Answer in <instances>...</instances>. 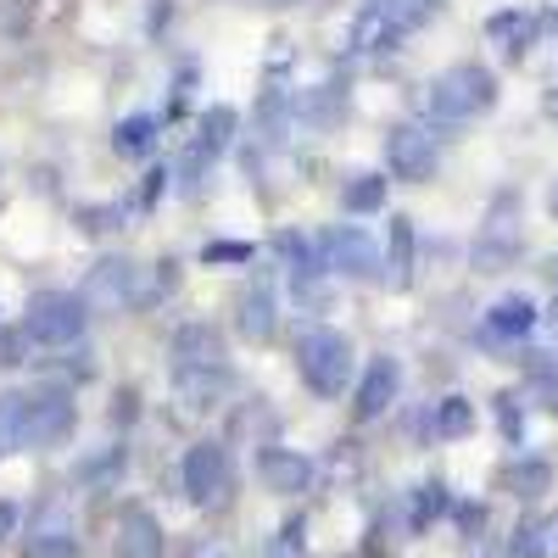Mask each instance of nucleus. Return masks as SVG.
<instances>
[{
	"instance_id": "obj_24",
	"label": "nucleus",
	"mask_w": 558,
	"mask_h": 558,
	"mask_svg": "<svg viewBox=\"0 0 558 558\" xmlns=\"http://www.w3.org/2000/svg\"><path fill=\"white\" fill-rule=\"evenodd\" d=\"M452 508V497H447V486L441 481H425V486H413L408 492V531H430L441 514Z\"/></svg>"
},
{
	"instance_id": "obj_10",
	"label": "nucleus",
	"mask_w": 558,
	"mask_h": 558,
	"mask_svg": "<svg viewBox=\"0 0 558 558\" xmlns=\"http://www.w3.org/2000/svg\"><path fill=\"white\" fill-rule=\"evenodd\" d=\"M78 553V525L68 514V502L51 497V502H39V514L23 536V558H73Z\"/></svg>"
},
{
	"instance_id": "obj_35",
	"label": "nucleus",
	"mask_w": 558,
	"mask_h": 558,
	"mask_svg": "<svg viewBox=\"0 0 558 558\" xmlns=\"http://www.w3.org/2000/svg\"><path fill=\"white\" fill-rule=\"evenodd\" d=\"M17 525H23V514H17V502H0V547H7V542L17 536Z\"/></svg>"
},
{
	"instance_id": "obj_17",
	"label": "nucleus",
	"mask_w": 558,
	"mask_h": 558,
	"mask_svg": "<svg viewBox=\"0 0 558 558\" xmlns=\"http://www.w3.org/2000/svg\"><path fill=\"white\" fill-rule=\"evenodd\" d=\"M112 558H162V525L151 508H123Z\"/></svg>"
},
{
	"instance_id": "obj_26",
	"label": "nucleus",
	"mask_w": 558,
	"mask_h": 558,
	"mask_svg": "<svg viewBox=\"0 0 558 558\" xmlns=\"http://www.w3.org/2000/svg\"><path fill=\"white\" fill-rule=\"evenodd\" d=\"M341 207L347 213H380L386 207V173H352L341 184Z\"/></svg>"
},
{
	"instance_id": "obj_40",
	"label": "nucleus",
	"mask_w": 558,
	"mask_h": 558,
	"mask_svg": "<svg viewBox=\"0 0 558 558\" xmlns=\"http://www.w3.org/2000/svg\"><path fill=\"white\" fill-rule=\"evenodd\" d=\"M547 112H553V118H558V84H553V96H547Z\"/></svg>"
},
{
	"instance_id": "obj_37",
	"label": "nucleus",
	"mask_w": 558,
	"mask_h": 558,
	"mask_svg": "<svg viewBox=\"0 0 558 558\" xmlns=\"http://www.w3.org/2000/svg\"><path fill=\"white\" fill-rule=\"evenodd\" d=\"M458 525H463V531H475V525H486V508H475V502H463V508H458Z\"/></svg>"
},
{
	"instance_id": "obj_41",
	"label": "nucleus",
	"mask_w": 558,
	"mask_h": 558,
	"mask_svg": "<svg viewBox=\"0 0 558 558\" xmlns=\"http://www.w3.org/2000/svg\"><path fill=\"white\" fill-rule=\"evenodd\" d=\"M547 279H553V286H558V257H553V263H547Z\"/></svg>"
},
{
	"instance_id": "obj_33",
	"label": "nucleus",
	"mask_w": 558,
	"mask_h": 558,
	"mask_svg": "<svg viewBox=\"0 0 558 558\" xmlns=\"http://www.w3.org/2000/svg\"><path fill=\"white\" fill-rule=\"evenodd\" d=\"M23 341H28L23 330H12V336L0 330V368H17V363H23V357H17V352H23Z\"/></svg>"
},
{
	"instance_id": "obj_13",
	"label": "nucleus",
	"mask_w": 558,
	"mask_h": 558,
	"mask_svg": "<svg viewBox=\"0 0 558 558\" xmlns=\"http://www.w3.org/2000/svg\"><path fill=\"white\" fill-rule=\"evenodd\" d=\"M257 481L274 497H302L313 486V458L307 452H291V447H263L257 452Z\"/></svg>"
},
{
	"instance_id": "obj_16",
	"label": "nucleus",
	"mask_w": 558,
	"mask_h": 558,
	"mask_svg": "<svg viewBox=\"0 0 558 558\" xmlns=\"http://www.w3.org/2000/svg\"><path fill=\"white\" fill-rule=\"evenodd\" d=\"M235 129H241V112L235 107H207L202 118H196V134H191V157H202V162H218L229 146H235Z\"/></svg>"
},
{
	"instance_id": "obj_15",
	"label": "nucleus",
	"mask_w": 558,
	"mask_h": 558,
	"mask_svg": "<svg viewBox=\"0 0 558 558\" xmlns=\"http://www.w3.org/2000/svg\"><path fill=\"white\" fill-rule=\"evenodd\" d=\"M536 34H542V17H536V12H520V7L486 17V39L502 51V62H525V51L536 45Z\"/></svg>"
},
{
	"instance_id": "obj_38",
	"label": "nucleus",
	"mask_w": 558,
	"mask_h": 558,
	"mask_svg": "<svg viewBox=\"0 0 558 558\" xmlns=\"http://www.w3.org/2000/svg\"><path fill=\"white\" fill-rule=\"evenodd\" d=\"M542 330H547V336H553V347H558V296H553V307L542 313Z\"/></svg>"
},
{
	"instance_id": "obj_39",
	"label": "nucleus",
	"mask_w": 558,
	"mask_h": 558,
	"mask_svg": "<svg viewBox=\"0 0 558 558\" xmlns=\"http://www.w3.org/2000/svg\"><path fill=\"white\" fill-rule=\"evenodd\" d=\"M547 213H553V223H558V179L547 184Z\"/></svg>"
},
{
	"instance_id": "obj_32",
	"label": "nucleus",
	"mask_w": 558,
	"mask_h": 558,
	"mask_svg": "<svg viewBox=\"0 0 558 558\" xmlns=\"http://www.w3.org/2000/svg\"><path fill=\"white\" fill-rule=\"evenodd\" d=\"M497 425H502V436L520 447V436H525V425H520V397H497Z\"/></svg>"
},
{
	"instance_id": "obj_23",
	"label": "nucleus",
	"mask_w": 558,
	"mask_h": 558,
	"mask_svg": "<svg viewBox=\"0 0 558 558\" xmlns=\"http://www.w3.org/2000/svg\"><path fill=\"white\" fill-rule=\"evenodd\" d=\"M112 151H118V157H129V162L151 157V151H157V118H151V112L123 118V123L112 129Z\"/></svg>"
},
{
	"instance_id": "obj_27",
	"label": "nucleus",
	"mask_w": 558,
	"mask_h": 558,
	"mask_svg": "<svg viewBox=\"0 0 558 558\" xmlns=\"http://www.w3.org/2000/svg\"><path fill=\"white\" fill-rule=\"evenodd\" d=\"M430 430L441 436V441H463L475 430V408H470V397H441L436 402V418H430Z\"/></svg>"
},
{
	"instance_id": "obj_12",
	"label": "nucleus",
	"mask_w": 558,
	"mask_h": 558,
	"mask_svg": "<svg viewBox=\"0 0 558 558\" xmlns=\"http://www.w3.org/2000/svg\"><path fill=\"white\" fill-rule=\"evenodd\" d=\"M397 391H402V363H397V357H368L363 380H357V391H352V418H357V425L380 418V413L397 402Z\"/></svg>"
},
{
	"instance_id": "obj_11",
	"label": "nucleus",
	"mask_w": 558,
	"mask_h": 558,
	"mask_svg": "<svg viewBox=\"0 0 558 558\" xmlns=\"http://www.w3.org/2000/svg\"><path fill=\"white\" fill-rule=\"evenodd\" d=\"M386 168H391L397 179H408V184L430 179V173H436V134H430L425 123H397V129L386 134Z\"/></svg>"
},
{
	"instance_id": "obj_42",
	"label": "nucleus",
	"mask_w": 558,
	"mask_h": 558,
	"mask_svg": "<svg viewBox=\"0 0 558 558\" xmlns=\"http://www.w3.org/2000/svg\"><path fill=\"white\" fill-rule=\"evenodd\" d=\"M263 7H291V0H263Z\"/></svg>"
},
{
	"instance_id": "obj_1",
	"label": "nucleus",
	"mask_w": 558,
	"mask_h": 558,
	"mask_svg": "<svg viewBox=\"0 0 558 558\" xmlns=\"http://www.w3.org/2000/svg\"><path fill=\"white\" fill-rule=\"evenodd\" d=\"M73 430V391L62 380L0 397V452L17 447H57Z\"/></svg>"
},
{
	"instance_id": "obj_8",
	"label": "nucleus",
	"mask_w": 558,
	"mask_h": 558,
	"mask_svg": "<svg viewBox=\"0 0 558 558\" xmlns=\"http://www.w3.org/2000/svg\"><path fill=\"white\" fill-rule=\"evenodd\" d=\"M168 368H173V386L179 380H202V375H229V347L213 324H179L173 347H168Z\"/></svg>"
},
{
	"instance_id": "obj_20",
	"label": "nucleus",
	"mask_w": 558,
	"mask_h": 558,
	"mask_svg": "<svg viewBox=\"0 0 558 558\" xmlns=\"http://www.w3.org/2000/svg\"><path fill=\"white\" fill-rule=\"evenodd\" d=\"M123 470H129V447H123V441H107V447L84 452V458L73 463V486H84V492H101V486L123 481Z\"/></svg>"
},
{
	"instance_id": "obj_21",
	"label": "nucleus",
	"mask_w": 558,
	"mask_h": 558,
	"mask_svg": "<svg viewBox=\"0 0 558 558\" xmlns=\"http://www.w3.org/2000/svg\"><path fill=\"white\" fill-rule=\"evenodd\" d=\"M402 45V34L375 12V7H363L357 17H352V28H347V51L352 57H386V51H397Z\"/></svg>"
},
{
	"instance_id": "obj_28",
	"label": "nucleus",
	"mask_w": 558,
	"mask_h": 558,
	"mask_svg": "<svg viewBox=\"0 0 558 558\" xmlns=\"http://www.w3.org/2000/svg\"><path fill=\"white\" fill-rule=\"evenodd\" d=\"M558 547V520H525L520 531H514V542H508V558H547Z\"/></svg>"
},
{
	"instance_id": "obj_29",
	"label": "nucleus",
	"mask_w": 558,
	"mask_h": 558,
	"mask_svg": "<svg viewBox=\"0 0 558 558\" xmlns=\"http://www.w3.org/2000/svg\"><path fill=\"white\" fill-rule=\"evenodd\" d=\"M129 207L123 202H107V207H78V229L84 235H107V229H123Z\"/></svg>"
},
{
	"instance_id": "obj_22",
	"label": "nucleus",
	"mask_w": 558,
	"mask_h": 558,
	"mask_svg": "<svg viewBox=\"0 0 558 558\" xmlns=\"http://www.w3.org/2000/svg\"><path fill=\"white\" fill-rule=\"evenodd\" d=\"M547 486H553V463H547V458H514V463L502 470V492L520 497V502L542 497Z\"/></svg>"
},
{
	"instance_id": "obj_36",
	"label": "nucleus",
	"mask_w": 558,
	"mask_h": 558,
	"mask_svg": "<svg viewBox=\"0 0 558 558\" xmlns=\"http://www.w3.org/2000/svg\"><path fill=\"white\" fill-rule=\"evenodd\" d=\"M134 413H140V397H134V391H118V408H112V425H134Z\"/></svg>"
},
{
	"instance_id": "obj_4",
	"label": "nucleus",
	"mask_w": 558,
	"mask_h": 558,
	"mask_svg": "<svg viewBox=\"0 0 558 558\" xmlns=\"http://www.w3.org/2000/svg\"><path fill=\"white\" fill-rule=\"evenodd\" d=\"M84 324H89V307L78 291H39L23 313V336L34 347H51V352H68L84 341Z\"/></svg>"
},
{
	"instance_id": "obj_19",
	"label": "nucleus",
	"mask_w": 558,
	"mask_h": 558,
	"mask_svg": "<svg viewBox=\"0 0 558 558\" xmlns=\"http://www.w3.org/2000/svg\"><path fill=\"white\" fill-rule=\"evenodd\" d=\"M536 324H542V307H536L531 296H502V302H492V313H486V336H492V341H525Z\"/></svg>"
},
{
	"instance_id": "obj_9",
	"label": "nucleus",
	"mask_w": 558,
	"mask_h": 558,
	"mask_svg": "<svg viewBox=\"0 0 558 558\" xmlns=\"http://www.w3.org/2000/svg\"><path fill=\"white\" fill-rule=\"evenodd\" d=\"M318 252H324V263H330V274H341V279H357V286H375V279H386L380 241L368 235V229H357V223L330 229V235L318 241Z\"/></svg>"
},
{
	"instance_id": "obj_6",
	"label": "nucleus",
	"mask_w": 558,
	"mask_h": 558,
	"mask_svg": "<svg viewBox=\"0 0 558 558\" xmlns=\"http://www.w3.org/2000/svg\"><path fill=\"white\" fill-rule=\"evenodd\" d=\"M525 246V229H520V191H497L486 218H481V235H475V268L481 274H502L514 268Z\"/></svg>"
},
{
	"instance_id": "obj_7",
	"label": "nucleus",
	"mask_w": 558,
	"mask_h": 558,
	"mask_svg": "<svg viewBox=\"0 0 558 558\" xmlns=\"http://www.w3.org/2000/svg\"><path fill=\"white\" fill-rule=\"evenodd\" d=\"M78 296H84V307H96V313L146 307V302H151V291H146V268H140L134 257H101L96 268L84 274Z\"/></svg>"
},
{
	"instance_id": "obj_18",
	"label": "nucleus",
	"mask_w": 558,
	"mask_h": 558,
	"mask_svg": "<svg viewBox=\"0 0 558 558\" xmlns=\"http://www.w3.org/2000/svg\"><path fill=\"white\" fill-rule=\"evenodd\" d=\"M380 263H386V286L391 291H408L413 286V218L391 213L386 241H380Z\"/></svg>"
},
{
	"instance_id": "obj_34",
	"label": "nucleus",
	"mask_w": 558,
	"mask_h": 558,
	"mask_svg": "<svg viewBox=\"0 0 558 558\" xmlns=\"http://www.w3.org/2000/svg\"><path fill=\"white\" fill-rule=\"evenodd\" d=\"M168 291H179V263H157V286H151V302H157V296H168Z\"/></svg>"
},
{
	"instance_id": "obj_3",
	"label": "nucleus",
	"mask_w": 558,
	"mask_h": 558,
	"mask_svg": "<svg viewBox=\"0 0 558 558\" xmlns=\"http://www.w3.org/2000/svg\"><path fill=\"white\" fill-rule=\"evenodd\" d=\"M235 486H241V475H235V452H229V441H218V436H207V441H196L191 452H184V497H191L196 508H229L235 502Z\"/></svg>"
},
{
	"instance_id": "obj_25",
	"label": "nucleus",
	"mask_w": 558,
	"mask_h": 558,
	"mask_svg": "<svg viewBox=\"0 0 558 558\" xmlns=\"http://www.w3.org/2000/svg\"><path fill=\"white\" fill-rule=\"evenodd\" d=\"M368 7H375L402 39L413 34V28H425L430 17H436V7H441V0H368Z\"/></svg>"
},
{
	"instance_id": "obj_5",
	"label": "nucleus",
	"mask_w": 558,
	"mask_h": 558,
	"mask_svg": "<svg viewBox=\"0 0 558 558\" xmlns=\"http://www.w3.org/2000/svg\"><path fill=\"white\" fill-rule=\"evenodd\" d=\"M296 375L318 397H341L347 380H352V341L341 330H324V324H318V330H307L296 341Z\"/></svg>"
},
{
	"instance_id": "obj_2",
	"label": "nucleus",
	"mask_w": 558,
	"mask_h": 558,
	"mask_svg": "<svg viewBox=\"0 0 558 558\" xmlns=\"http://www.w3.org/2000/svg\"><path fill=\"white\" fill-rule=\"evenodd\" d=\"M425 101H430V118H441V123H470L497 107V73L481 62H452L430 78Z\"/></svg>"
},
{
	"instance_id": "obj_14",
	"label": "nucleus",
	"mask_w": 558,
	"mask_h": 558,
	"mask_svg": "<svg viewBox=\"0 0 558 558\" xmlns=\"http://www.w3.org/2000/svg\"><path fill=\"white\" fill-rule=\"evenodd\" d=\"M274 324H279L274 279L257 274V279H246V291H241V302H235V330H241L246 341H274Z\"/></svg>"
},
{
	"instance_id": "obj_30",
	"label": "nucleus",
	"mask_w": 558,
	"mask_h": 558,
	"mask_svg": "<svg viewBox=\"0 0 558 558\" xmlns=\"http://www.w3.org/2000/svg\"><path fill=\"white\" fill-rule=\"evenodd\" d=\"M302 547H307V525L286 520V525H279V542H274V558H302Z\"/></svg>"
},
{
	"instance_id": "obj_31",
	"label": "nucleus",
	"mask_w": 558,
	"mask_h": 558,
	"mask_svg": "<svg viewBox=\"0 0 558 558\" xmlns=\"http://www.w3.org/2000/svg\"><path fill=\"white\" fill-rule=\"evenodd\" d=\"M202 263H252V246H241V241H207Z\"/></svg>"
}]
</instances>
